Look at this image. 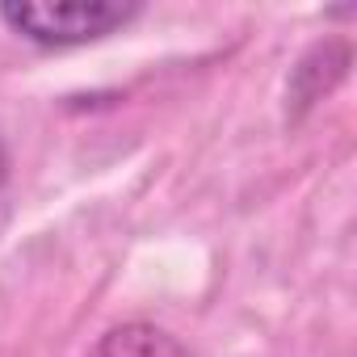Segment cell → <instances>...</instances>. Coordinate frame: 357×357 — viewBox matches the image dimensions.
<instances>
[{
    "instance_id": "cell-1",
    "label": "cell",
    "mask_w": 357,
    "mask_h": 357,
    "mask_svg": "<svg viewBox=\"0 0 357 357\" xmlns=\"http://www.w3.org/2000/svg\"><path fill=\"white\" fill-rule=\"evenodd\" d=\"M135 17H143L139 0H9L0 5V22L43 51L101 43L126 30Z\"/></svg>"
},
{
    "instance_id": "cell-2",
    "label": "cell",
    "mask_w": 357,
    "mask_h": 357,
    "mask_svg": "<svg viewBox=\"0 0 357 357\" xmlns=\"http://www.w3.org/2000/svg\"><path fill=\"white\" fill-rule=\"evenodd\" d=\"M80 357H194V353L181 336H172L151 319H126L105 328Z\"/></svg>"
},
{
    "instance_id": "cell-3",
    "label": "cell",
    "mask_w": 357,
    "mask_h": 357,
    "mask_svg": "<svg viewBox=\"0 0 357 357\" xmlns=\"http://www.w3.org/2000/svg\"><path fill=\"white\" fill-rule=\"evenodd\" d=\"M336 43H340V38L315 43V47L298 59V68L290 72V84H286V122H298L324 93H332V89L344 80L349 68H328V72H319V68L328 63V55L336 51Z\"/></svg>"
},
{
    "instance_id": "cell-4",
    "label": "cell",
    "mask_w": 357,
    "mask_h": 357,
    "mask_svg": "<svg viewBox=\"0 0 357 357\" xmlns=\"http://www.w3.org/2000/svg\"><path fill=\"white\" fill-rule=\"evenodd\" d=\"M5 181H9V147L0 139V190H5Z\"/></svg>"
}]
</instances>
